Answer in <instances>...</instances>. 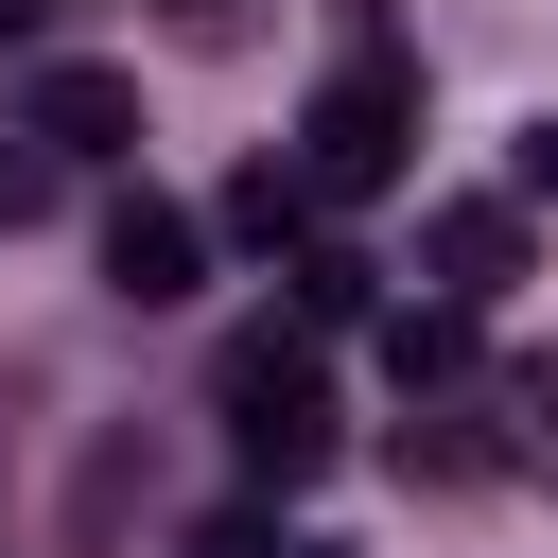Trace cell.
Returning a JSON list of instances; mask_svg holds the SVG:
<instances>
[{
    "label": "cell",
    "mask_w": 558,
    "mask_h": 558,
    "mask_svg": "<svg viewBox=\"0 0 558 558\" xmlns=\"http://www.w3.org/2000/svg\"><path fill=\"white\" fill-rule=\"evenodd\" d=\"M314 227H331V192H314V174H296V140H262V157H244V174H227V244H262V262H296V244H314Z\"/></svg>",
    "instance_id": "cell-5"
},
{
    "label": "cell",
    "mask_w": 558,
    "mask_h": 558,
    "mask_svg": "<svg viewBox=\"0 0 558 558\" xmlns=\"http://www.w3.org/2000/svg\"><path fill=\"white\" fill-rule=\"evenodd\" d=\"M296 174H314L331 209H366V192L418 174V52H401V35H349V52L314 70V105H296Z\"/></svg>",
    "instance_id": "cell-1"
},
{
    "label": "cell",
    "mask_w": 558,
    "mask_h": 558,
    "mask_svg": "<svg viewBox=\"0 0 558 558\" xmlns=\"http://www.w3.org/2000/svg\"><path fill=\"white\" fill-rule=\"evenodd\" d=\"M192 558H279V523H262V506H227V523H192Z\"/></svg>",
    "instance_id": "cell-11"
},
{
    "label": "cell",
    "mask_w": 558,
    "mask_h": 558,
    "mask_svg": "<svg viewBox=\"0 0 558 558\" xmlns=\"http://www.w3.org/2000/svg\"><path fill=\"white\" fill-rule=\"evenodd\" d=\"M279 279H296V331H366V314H384V262H366V244H331V227H314Z\"/></svg>",
    "instance_id": "cell-8"
},
{
    "label": "cell",
    "mask_w": 558,
    "mask_h": 558,
    "mask_svg": "<svg viewBox=\"0 0 558 558\" xmlns=\"http://www.w3.org/2000/svg\"><path fill=\"white\" fill-rule=\"evenodd\" d=\"M35 35H52V0H0V52H35Z\"/></svg>",
    "instance_id": "cell-13"
},
{
    "label": "cell",
    "mask_w": 558,
    "mask_h": 558,
    "mask_svg": "<svg viewBox=\"0 0 558 558\" xmlns=\"http://www.w3.org/2000/svg\"><path fill=\"white\" fill-rule=\"evenodd\" d=\"M227 453H244V488H314L331 471V384H314L296 331H244L227 349Z\"/></svg>",
    "instance_id": "cell-2"
},
{
    "label": "cell",
    "mask_w": 558,
    "mask_h": 558,
    "mask_svg": "<svg viewBox=\"0 0 558 558\" xmlns=\"http://www.w3.org/2000/svg\"><path fill=\"white\" fill-rule=\"evenodd\" d=\"M506 174H523V209H558V105L523 122V157H506Z\"/></svg>",
    "instance_id": "cell-12"
},
{
    "label": "cell",
    "mask_w": 558,
    "mask_h": 558,
    "mask_svg": "<svg viewBox=\"0 0 558 558\" xmlns=\"http://www.w3.org/2000/svg\"><path fill=\"white\" fill-rule=\"evenodd\" d=\"M52 192H70V157H52V140H35V122H0V227H35V209H52Z\"/></svg>",
    "instance_id": "cell-9"
},
{
    "label": "cell",
    "mask_w": 558,
    "mask_h": 558,
    "mask_svg": "<svg viewBox=\"0 0 558 558\" xmlns=\"http://www.w3.org/2000/svg\"><path fill=\"white\" fill-rule=\"evenodd\" d=\"M279 558H349V541H279Z\"/></svg>",
    "instance_id": "cell-14"
},
{
    "label": "cell",
    "mask_w": 558,
    "mask_h": 558,
    "mask_svg": "<svg viewBox=\"0 0 558 558\" xmlns=\"http://www.w3.org/2000/svg\"><path fill=\"white\" fill-rule=\"evenodd\" d=\"M506 279H523V209H488V192H471V209H436V296H471V314H488Z\"/></svg>",
    "instance_id": "cell-6"
},
{
    "label": "cell",
    "mask_w": 558,
    "mask_h": 558,
    "mask_svg": "<svg viewBox=\"0 0 558 558\" xmlns=\"http://www.w3.org/2000/svg\"><path fill=\"white\" fill-rule=\"evenodd\" d=\"M192 279H209V227H192L174 192H122V209H105V296H122V314H174Z\"/></svg>",
    "instance_id": "cell-4"
},
{
    "label": "cell",
    "mask_w": 558,
    "mask_h": 558,
    "mask_svg": "<svg viewBox=\"0 0 558 558\" xmlns=\"http://www.w3.org/2000/svg\"><path fill=\"white\" fill-rule=\"evenodd\" d=\"M384 366H401V401H453L471 384V296H401L384 314Z\"/></svg>",
    "instance_id": "cell-7"
},
{
    "label": "cell",
    "mask_w": 558,
    "mask_h": 558,
    "mask_svg": "<svg viewBox=\"0 0 558 558\" xmlns=\"http://www.w3.org/2000/svg\"><path fill=\"white\" fill-rule=\"evenodd\" d=\"M506 418H523L506 453H523V471H558V366H523V384H506Z\"/></svg>",
    "instance_id": "cell-10"
},
{
    "label": "cell",
    "mask_w": 558,
    "mask_h": 558,
    "mask_svg": "<svg viewBox=\"0 0 558 558\" xmlns=\"http://www.w3.org/2000/svg\"><path fill=\"white\" fill-rule=\"evenodd\" d=\"M17 122H35L52 157H140V70H105V52H52V70L17 87Z\"/></svg>",
    "instance_id": "cell-3"
}]
</instances>
